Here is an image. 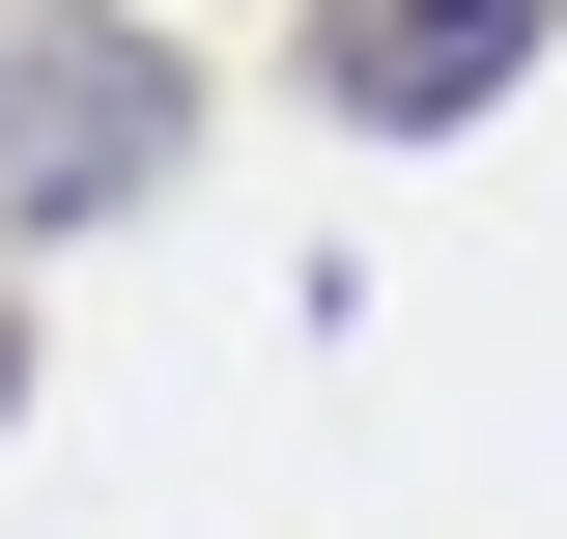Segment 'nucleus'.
I'll return each instance as SVG.
<instances>
[{"instance_id": "obj_1", "label": "nucleus", "mask_w": 567, "mask_h": 539, "mask_svg": "<svg viewBox=\"0 0 567 539\" xmlns=\"http://www.w3.org/2000/svg\"><path fill=\"white\" fill-rule=\"evenodd\" d=\"M114 171H171V58L142 29H58V58L0 85V227H85Z\"/></svg>"}, {"instance_id": "obj_2", "label": "nucleus", "mask_w": 567, "mask_h": 539, "mask_svg": "<svg viewBox=\"0 0 567 539\" xmlns=\"http://www.w3.org/2000/svg\"><path fill=\"white\" fill-rule=\"evenodd\" d=\"M511 29H539V0H341V29H312V85H341V114H483Z\"/></svg>"}]
</instances>
